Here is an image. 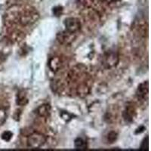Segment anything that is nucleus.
<instances>
[{"label":"nucleus","instance_id":"ddd939ff","mask_svg":"<svg viewBox=\"0 0 151 151\" xmlns=\"http://www.w3.org/2000/svg\"><path fill=\"white\" fill-rule=\"evenodd\" d=\"M60 116H61L62 119H64L66 122H69V121L71 119H72V116H71V115L70 114V113H68L67 112H64V111H63L60 113Z\"/></svg>","mask_w":151,"mask_h":151},{"label":"nucleus","instance_id":"1a4fd4ad","mask_svg":"<svg viewBox=\"0 0 151 151\" xmlns=\"http://www.w3.org/2000/svg\"><path fill=\"white\" fill-rule=\"evenodd\" d=\"M133 113H134V110L132 107H128L124 113V117L126 121H132L133 119Z\"/></svg>","mask_w":151,"mask_h":151},{"label":"nucleus","instance_id":"9d476101","mask_svg":"<svg viewBox=\"0 0 151 151\" xmlns=\"http://www.w3.org/2000/svg\"><path fill=\"white\" fill-rule=\"evenodd\" d=\"M12 137H13V134H12V132H9V131H6V132H3L2 134V140H4L5 141H11Z\"/></svg>","mask_w":151,"mask_h":151},{"label":"nucleus","instance_id":"f257e3e1","mask_svg":"<svg viewBox=\"0 0 151 151\" xmlns=\"http://www.w3.org/2000/svg\"><path fill=\"white\" fill-rule=\"evenodd\" d=\"M46 138L42 134L34 132L33 134H29L27 138V146L33 149L40 148L45 144Z\"/></svg>","mask_w":151,"mask_h":151},{"label":"nucleus","instance_id":"f8f14e48","mask_svg":"<svg viewBox=\"0 0 151 151\" xmlns=\"http://www.w3.org/2000/svg\"><path fill=\"white\" fill-rule=\"evenodd\" d=\"M6 117H7L6 111L4 109L0 108V125H2L5 122Z\"/></svg>","mask_w":151,"mask_h":151},{"label":"nucleus","instance_id":"0eeeda50","mask_svg":"<svg viewBox=\"0 0 151 151\" xmlns=\"http://www.w3.org/2000/svg\"><path fill=\"white\" fill-rule=\"evenodd\" d=\"M74 146L78 150H85L87 147L86 142L81 137H78L74 141Z\"/></svg>","mask_w":151,"mask_h":151},{"label":"nucleus","instance_id":"2eb2a0df","mask_svg":"<svg viewBox=\"0 0 151 151\" xmlns=\"http://www.w3.org/2000/svg\"><path fill=\"white\" fill-rule=\"evenodd\" d=\"M144 142H145V140H144V142H143V145H144V147H143V149L142 150H145V143H144ZM146 144H147V147H148V142H147V141H146Z\"/></svg>","mask_w":151,"mask_h":151},{"label":"nucleus","instance_id":"9b49d317","mask_svg":"<svg viewBox=\"0 0 151 151\" xmlns=\"http://www.w3.org/2000/svg\"><path fill=\"white\" fill-rule=\"evenodd\" d=\"M107 139H108V141L112 144V143L115 142L117 139V133L115 132H110L108 134V136H107Z\"/></svg>","mask_w":151,"mask_h":151},{"label":"nucleus","instance_id":"6e6552de","mask_svg":"<svg viewBox=\"0 0 151 151\" xmlns=\"http://www.w3.org/2000/svg\"><path fill=\"white\" fill-rule=\"evenodd\" d=\"M28 102V100L27 98L26 94L24 92H20L17 95V104L21 106H24L26 105Z\"/></svg>","mask_w":151,"mask_h":151},{"label":"nucleus","instance_id":"dca6fc26","mask_svg":"<svg viewBox=\"0 0 151 151\" xmlns=\"http://www.w3.org/2000/svg\"><path fill=\"white\" fill-rule=\"evenodd\" d=\"M111 1H113V2H117V1H120V0H111Z\"/></svg>","mask_w":151,"mask_h":151},{"label":"nucleus","instance_id":"423d86ee","mask_svg":"<svg viewBox=\"0 0 151 151\" xmlns=\"http://www.w3.org/2000/svg\"><path fill=\"white\" fill-rule=\"evenodd\" d=\"M48 66H49V68L52 71H55H55L58 70V69L60 68V59L58 58H52L50 59Z\"/></svg>","mask_w":151,"mask_h":151},{"label":"nucleus","instance_id":"39448f33","mask_svg":"<svg viewBox=\"0 0 151 151\" xmlns=\"http://www.w3.org/2000/svg\"><path fill=\"white\" fill-rule=\"evenodd\" d=\"M105 64H107L108 67H113V66L116 65L117 62H118V57L116 54L112 53V52H110V53L106 54L105 55Z\"/></svg>","mask_w":151,"mask_h":151},{"label":"nucleus","instance_id":"20e7f679","mask_svg":"<svg viewBox=\"0 0 151 151\" xmlns=\"http://www.w3.org/2000/svg\"><path fill=\"white\" fill-rule=\"evenodd\" d=\"M50 111H51V106L48 104L40 105L36 109V113L40 117H47L49 116Z\"/></svg>","mask_w":151,"mask_h":151},{"label":"nucleus","instance_id":"7ed1b4c3","mask_svg":"<svg viewBox=\"0 0 151 151\" xmlns=\"http://www.w3.org/2000/svg\"><path fill=\"white\" fill-rule=\"evenodd\" d=\"M137 98L141 100H145L148 96V83L144 82L141 83L137 90Z\"/></svg>","mask_w":151,"mask_h":151},{"label":"nucleus","instance_id":"f03ea898","mask_svg":"<svg viewBox=\"0 0 151 151\" xmlns=\"http://www.w3.org/2000/svg\"><path fill=\"white\" fill-rule=\"evenodd\" d=\"M64 26L67 33H74L80 29V22L77 18L68 17L64 21Z\"/></svg>","mask_w":151,"mask_h":151},{"label":"nucleus","instance_id":"4468645a","mask_svg":"<svg viewBox=\"0 0 151 151\" xmlns=\"http://www.w3.org/2000/svg\"><path fill=\"white\" fill-rule=\"evenodd\" d=\"M62 12H63V8L61 6H57L53 9V14L56 17H59L62 14Z\"/></svg>","mask_w":151,"mask_h":151}]
</instances>
